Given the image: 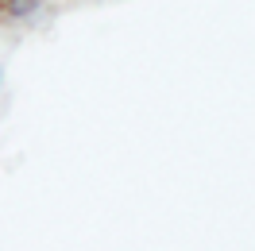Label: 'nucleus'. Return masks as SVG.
<instances>
[{"mask_svg": "<svg viewBox=\"0 0 255 251\" xmlns=\"http://www.w3.org/2000/svg\"><path fill=\"white\" fill-rule=\"evenodd\" d=\"M39 8V0H0V23H12V19H23L27 12Z\"/></svg>", "mask_w": 255, "mask_h": 251, "instance_id": "nucleus-1", "label": "nucleus"}]
</instances>
